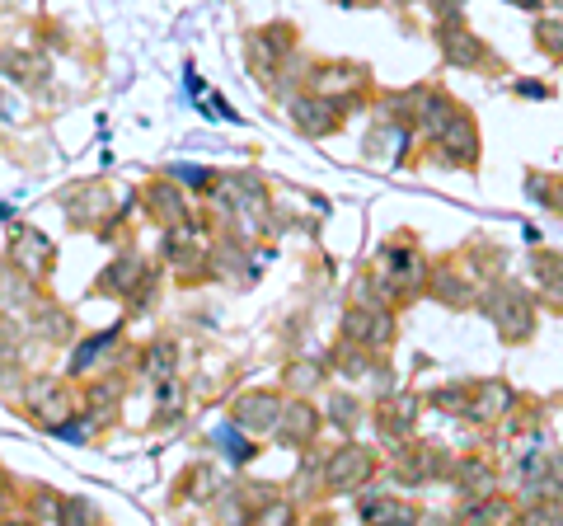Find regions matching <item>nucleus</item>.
I'll list each match as a JSON object with an SVG mask.
<instances>
[{
    "mask_svg": "<svg viewBox=\"0 0 563 526\" xmlns=\"http://www.w3.org/2000/svg\"><path fill=\"white\" fill-rule=\"evenodd\" d=\"M479 310L498 325L507 343H526L535 334V301L521 292L517 282H493L484 296H479Z\"/></svg>",
    "mask_w": 563,
    "mask_h": 526,
    "instance_id": "nucleus-1",
    "label": "nucleus"
},
{
    "mask_svg": "<svg viewBox=\"0 0 563 526\" xmlns=\"http://www.w3.org/2000/svg\"><path fill=\"white\" fill-rule=\"evenodd\" d=\"M432 141H437V165H451V170H474L479 165V127H474L470 113L456 109Z\"/></svg>",
    "mask_w": 563,
    "mask_h": 526,
    "instance_id": "nucleus-2",
    "label": "nucleus"
},
{
    "mask_svg": "<svg viewBox=\"0 0 563 526\" xmlns=\"http://www.w3.org/2000/svg\"><path fill=\"white\" fill-rule=\"evenodd\" d=\"M371 470H376V456H371V447H357V442H348V447H338L334 456H329V465H324V484H329L334 494H357V489L371 480Z\"/></svg>",
    "mask_w": 563,
    "mask_h": 526,
    "instance_id": "nucleus-3",
    "label": "nucleus"
},
{
    "mask_svg": "<svg viewBox=\"0 0 563 526\" xmlns=\"http://www.w3.org/2000/svg\"><path fill=\"white\" fill-rule=\"evenodd\" d=\"M343 339L362 343L371 353H381V348L395 343V315L385 306H352L348 320H343Z\"/></svg>",
    "mask_w": 563,
    "mask_h": 526,
    "instance_id": "nucleus-4",
    "label": "nucleus"
},
{
    "mask_svg": "<svg viewBox=\"0 0 563 526\" xmlns=\"http://www.w3.org/2000/svg\"><path fill=\"white\" fill-rule=\"evenodd\" d=\"M437 43H442V57L451 66H460V71H474V66L488 62V47L479 43V33H470V24L465 19H442L437 24Z\"/></svg>",
    "mask_w": 563,
    "mask_h": 526,
    "instance_id": "nucleus-5",
    "label": "nucleus"
},
{
    "mask_svg": "<svg viewBox=\"0 0 563 526\" xmlns=\"http://www.w3.org/2000/svg\"><path fill=\"white\" fill-rule=\"evenodd\" d=\"M287 113L305 137H329V132H338V123H343V104H338V99H324V94H296Z\"/></svg>",
    "mask_w": 563,
    "mask_h": 526,
    "instance_id": "nucleus-6",
    "label": "nucleus"
},
{
    "mask_svg": "<svg viewBox=\"0 0 563 526\" xmlns=\"http://www.w3.org/2000/svg\"><path fill=\"white\" fill-rule=\"evenodd\" d=\"M385 273H390V282H395V292H418L427 282V259L413 249V240L404 235V240H390L385 245Z\"/></svg>",
    "mask_w": 563,
    "mask_h": 526,
    "instance_id": "nucleus-7",
    "label": "nucleus"
},
{
    "mask_svg": "<svg viewBox=\"0 0 563 526\" xmlns=\"http://www.w3.org/2000/svg\"><path fill=\"white\" fill-rule=\"evenodd\" d=\"M310 85H315V94H324V99H338V104H348V94L357 90V85H366V66L357 62H324L310 71Z\"/></svg>",
    "mask_w": 563,
    "mask_h": 526,
    "instance_id": "nucleus-8",
    "label": "nucleus"
},
{
    "mask_svg": "<svg viewBox=\"0 0 563 526\" xmlns=\"http://www.w3.org/2000/svg\"><path fill=\"white\" fill-rule=\"evenodd\" d=\"M291 47H296V38H291V24H273V29L249 33V57H254V71H259V76H273Z\"/></svg>",
    "mask_w": 563,
    "mask_h": 526,
    "instance_id": "nucleus-9",
    "label": "nucleus"
},
{
    "mask_svg": "<svg viewBox=\"0 0 563 526\" xmlns=\"http://www.w3.org/2000/svg\"><path fill=\"white\" fill-rule=\"evenodd\" d=\"M287 447H310L315 433H320V409H310V404H282V414H277V428H273Z\"/></svg>",
    "mask_w": 563,
    "mask_h": 526,
    "instance_id": "nucleus-10",
    "label": "nucleus"
},
{
    "mask_svg": "<svg viewBox=\"0 0 563 526\" xmlns=\"http://www.w3.org/2000/svg\"><path fill=\"white\" fill-rule=\"evenodd\" d=\"M277 414H282V400H277L273 390H249V395H240V404H235V423L240 428H277Z\"/></svg>",
    "mask_w": 563,
    "mask_h": 526,
    "instance_id": "nucleus-11",
    "label": "nucleus"
},
{
    "mask_svg": "<svg viewBox=\"0 0 563 526\" xmlns=\"http://www.w3.org/2000/svg\"><path fill=\"white\" fill-rule=\"evenodd\" d=\"M413 423H418V400H413V395H395V400L381 404V433L390 437V442L413 437Z\"/></svg>",
    "mask_w": 563,
    "mask_h": 526,
    "instance_id": "nucleus-12",
    "label": "nucleus"
},
{
    "mask_svg": "<svg viewBox=\"0 0 563 526\" xmlns=\"http://www.w3.org/2000/svg\"><path fill=\"white\" fill-rule=\"evenodd\" d=\"M517 400L512 395V386L507 381H474L470 386V414H479V418H498V414H507V404Z\"/></svg>",
    "mask_w": 563,
    "mask_h": 526,
    "instance_id": "nucleus-13",
    "label": "nucleus"
},
{
    "mask_svg": "<svg viewBox=\"0 0 563 526\" xmlns=\"http://www.w3.org/2000/svg\"><path fill=\"white\" fill-rule=\"evenodd\" d=\"M404 141H409V123H385L381 132L366 137V155L371 160H390V165H404Z\"/></svg>",
    "mask_w": 563,
    "mask_h": 526,
    "instance_id": "nucleus-14",
    "label": "nucleus"
},
{
    "mask_svg": "<svg viewBox=\"0 0 563 526\" xmlns=\"http://www.w3.org/2000/svg\"><path fill=\"white\" fill-rule=\"evenodd\" d=\"M531 268H535V282H540V296H545L549 306L563 310V254H535Z\"/></svg>",
    "mask_w": 563,
    "mask_h": 526,
    "instance_id": "nucleus-15",
    "label": "nucleus"
},
{
    "mask_svg": "<svg viewBox=\"0 0 563 526\" xmlns=\"http://www.w3.org/2000/svg\"><path fill=\"white\" fill-rule=\"evenodd\" d=\"M456 480H460V494H493V465L484 461V456H470V461L456 465Z\"/></svg>",
    "mask_w": 563,
    "mask_h": 526,
    "instance_id": "nucleus-16",
    "label": "nucleus"
},
{
    "mask_svg": "<svg viewBox=\"0 0 563 526\" xmlns=\"http://www.w3.org/2000/svg\"><path fill=\"white\" fill-rule=\"evenodd\" d=\"M329 367H338L343 376H366V367H371V348H362V343L343 339L334 348V357H329Z\"/></svg>",
    "mask_w": 563,
    "mask_h": 526,
    "instance_id": "nucleus-17",
    "label": "nucleus"
},
{
    "mask_svg": "<svg viewBox=\"0 0 563 526\" xmlns=\"http://www.w3.org/2000/svg\"><path fill=\"white\" fill-rule=\"evenodd\" d=\"M427 282H432V292L442 296L446 306H465V301H470V282L456 278L451 268H437V273H427Z\"/></svg>",
    "mask_w": 563,
    "mask_h": 526,
    "instance_id": "nucleus-18",
    "label": "nucleus"
},
{
    "mask_svg": "<svg viewBox=\"0 0 563 526\" xmlns=\"http://www.w3.org/2000/svg\"><path fill=\"white\" fill-rule=\"evenodd\" d=\"M432 409H442V414H470V386L432 390Z\"/></svg>",
    "mask_w": 563,
    "mask_h": 526,
    "instance_id": "nucleus-19",
    "label": "nucleus"
},
{
    "mask_svg": "<svg viewBox=\"0 0 563 526\" xmlns=\"http://www.w3.org/2000/svg\"><path fill=\"white\" fill-rule=\"evenodd\" d=\"M329 418H334L343 433H352V428L362 423V404L352 400V395H334V400H329Z\"/></svg>",
    "mask_w": 563,
    "mask_h": 526,
    "instance_id": "nucleus-20",
    "label": "nucleus"
},
{
    "mask_svg": "<svg viewBox=\"0 0 563 526\" xmlns=\"http://www.w3.org/2000/svg\"><path fill=\"white\" fill-rule=\"evenodd\" d=\"M535 43H540V52H549V57H563V19H540Z\"/></svg>",
    "mask_w": 563,
    "mask_h": 526,
    "instance_id": "nucleus-21",
    "label": "nucleus"
},
{
    "mask_svg": "<svg viewBox=\"0 0 563 526\" xmlns=\"http://www.w3.org/2000/svg\"><path fill=\"white\" fill-rule=\"evenodd\" d=\"M479 517H507L503 498H470L465 503V522H479Z\"/></svg>",
    "mask_w": 563,
    "mask_h": 526,
    "instance_id": "nucleus-22",
    "label": "nucleus"
},
{
    "mask_svg": "<svg viewBox=\"0 0 563 526\" xmlns=\"http://www.w3.org/2000/svg\"><path fill=\"white\" fill-rule=\"evenodd\" d=\"M216 442H221V447H226L230 456H235V461H249V456H254V447H249V437H240L235 428H221V433H216Z\"/></svg>",
    "mask_w": 563,
    "mask_h": 526,
    "instance_id": "nucleus-23",
    "label": "nucleus"
},
{
    "mask_svg": "<svg viewBox=\"0 0 563 526\" xmlns=\"http://www.w3.org/2000/svg\"><path fill=\"white\" fill-rule=\"evenodd\" d=\"M141 278V259L132 254V259H122L113 273H108V287H132V282Z\"/></svg>",
    "mask_w": 563,
    "mask_h": 526,
    "instance_id": "nucleus-24",
    "label": "nucleus"
},
{
    "mask_svg": "<svg viewBox=\"0 0 563 526\" xmlns=\"http://www.w3.org/2000/svg\"><path fill=\"white\" fill-rule=\"evenodd\" d=\"M291 372H296V376H291V386H296V390H310V386H315V381L324 376V367H320V362H301V367H291Z\"/></svg>",
    "mask_w": 563,
    "mask_h": 526,
    "instance_id": "nucleus-25",
    "label": "nucleus"
},
{
    "mask_svg": "<svg viewBox=\"0 0 563 526\" xmlns=\"http://www.w3.org/2000/svg\"><path fill=\"white\" fill-rule=\"evenodd\" d=\"M174 179H188V188H212V174L207 170H193V165H174Z\"/></svg>",
    "mask_w": 563,
    "mask_h": 526,
    "instance_id": "nucleus-26",
    "label": "nucleus"
},
{
    "mask_svg": "<svg viewBox=\"0 0 563 526\" xmlns=\"http://www.w3.org/2000/svg\"><path fill=\"white\" fill-rule=\"evenodd\" d=\"M526 198H531V202H549V179H540V174H526Z\"/></svg>",
    "mask_w": 563,
    "mask_h": 526,
    "instance_id": "nucleus-27",
    "label": "nucleus"
},
{
    "mask_svg": "<svg viewBox=\"0 0 563 526\" xmlns=\"http://www.w3.org/2000/svg\"><path fill=\"white\" fill-rule=\"evenodd\" d=\"M259 517H263V522H291V508H287V503H268Z\"/></svg>",
    "mask_w": 563,
    "mask_h": 526,
    "instance_id": "nucleus-28",
    "label": "nucleus"
},
{
    "mask_svg": "<svg viewBox=\"0 0 563 526\" xmlns=\"http://www.w3.org/2000/svg\"><path fill=\"white\" fill-rule=\"evenodd\" d=\"M517 94H526V99H549V85H535V80H521Z\"/></svg>",
    "mask_w": 563,
    "mask_h": 526,
    "instance_id": "nucleus-29",
    "label": "nucleus"
},
{
    "mask_svg": "<svg viewBox=\"0 0 563 526\" xmlns=\"http://www.w3.org/2000/svg\"><path fill=\"white\" fill-rule=\"evenodd\" d=\"M545 207L563 212V179H549V202H545Z\"/></svg>",
    "mask_w": 563,
    "mask_h": 526,
    "instance_id": "nucleus-30",
    "label": "nucleus"
},
{
    "mask_svg": "<svg viewBox=\"0 0 563 526\" xmlns=\"http://www.w3.org/2000/svg\"><path fill=\"white\" fill-rule=\"evenodd\" d=\"M554 470V498H559V508H563V451H559V461L549 465Z\"/></svg>",
    "mask_w": 563,
    "mask_h": 526,
    "instance_id": "nucleus-31",
    "label": "nucleus"
},
{
    "mask_svg": "<svg viewBox=\"0 0 563 526\" xmlns=\"http://www.w3.org/2000/svg\"><path fill=\"white\" fill-rule=\"evenodd\" d=\"M517 10H540V0H512Z\"/></svg>",
    "mask_w": 563,
    "mask_h": 526,
    "instance_id": "nucleus-32",
    "label": "nucleus"
},
{
    "mask_svg": "<svg viewBox=\"0 0 563 526\" xmlns=\"http://www.w3.org/2000/svg\"><path fill=\"white\" fill-rule=\"evenodd\" d=\"M338 5H376V0H338Z\"/></svg>",
    "mask_w": 563,
    "mask_h": 526,
    "instance_id": "nucleus-33",
    "label": "nucleus"
},
{
    "mask_svg": "<svg viewBox=\"0 0 563 526\" xmlns=\"http://www.w3.org/2000/svg\"><path fill=\"white\" fill-rule=\"evenodd\" d=\"M554 5H563V0H554Z\"/></svg>",
    "mask_w": 563,
    "mask_h": 526,
    "instance_id": "nucleus-34",
    "label": "nucleus"
}]
</instances>
